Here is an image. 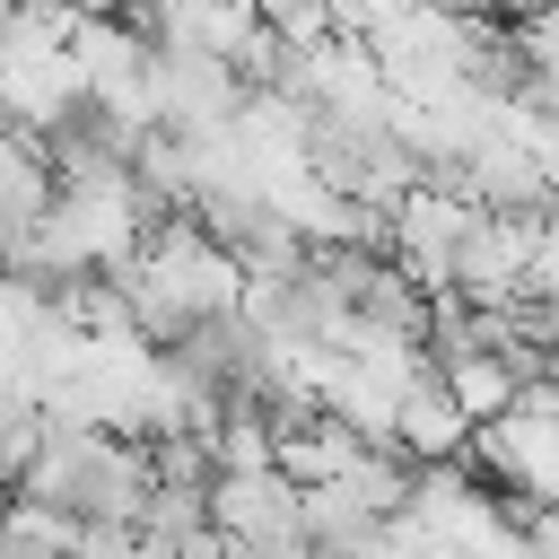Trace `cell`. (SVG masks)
<instances>
[{
  "label": "cell",
  "mask_w": 559,
  "mask_h": 559,
  "mask_svg": "<svg viewBox=\"0 0 559 559\" xmlns=\"http://www.w3.org/2000/svg\"><path fill=\"white\" fill-rule=\"evenodd\" d=\"M210 524H218L227 559H306V507L280 463L210 472Z\"/></svg>",
  "instance_id": "6da1fadb"
},
{
  "label": "cell",
  "mask_w": 559,
  "mask_h": 559,
  "mask_svg": "<svg viewBox=\"0 0 559 559\" xmlns=\"http://www.w3.org/2000/svg\"><path fill=\"white\" fill-rule=\"evenodd\" d=\"M463 437H472L463 402H454V393H445V376L419 358V367L393 384V419H384V445H393V454H411V463H445Z\"/></svg>",
  "instance_id": "7a4b0ae2"
},
{
  "label": "cell",
  "mask_w": 559,
  "mask_h": 559,
  "mask_svg": "<svg viewBox=\"0 0 559 559\" xmlns=\"http://www.w3.org/2000/svg\"><path fill=\"white\" fill-rule=\"evenodd\" d=\"M437 376H445V393L463 402V419H498V411L515 402V376H507V358H498L489 341H472V349L437 358Z\"/></svg>",
  "instance_id": "3957f363"
},
{
  "label": "cell",
  "mask_w": 559,
  "mask_h": 559,
  "mask_svg": "<svg viewBox=\"0 0 559 559\" xmlns=\"http://www.w3.org/2000/svg\"><path fill=\"white\" fill-rule=\"evenodd\" d=\"M61 559H70V550H61Z\"/></svg>",
  "instance_id": "277c9868"
}]
</instances>
